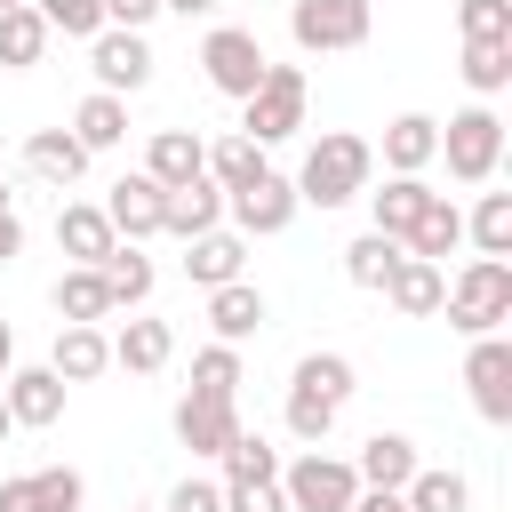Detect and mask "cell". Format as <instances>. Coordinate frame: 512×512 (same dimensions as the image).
<instances>
[{
	"label": "cell",
	"mask_w": 512,
	"mask_h": 512,
	"mask_svg": "<svg viewBox=\"0 0 512 512\" xmlns=\"http://www.w3.org/2000/svg\"><path fill=\"white\" fill-rule=\"evenodd\" d=\"M368 176H376V144H368V136H352V128H328V136L304 152V168H296L288 184H296V200H304V208H320V216H328V208L360 200V192H368Z\"/></svg>",
	"instance_id": "1"
},
{
	"label": "cell",
	"mask_w": 512,
	"mask_h": 512,
	"mask_svg": "<svg viewBox=\"0 0 512 512\" xmlns=\"http://www.w3.org/2000/svg\"><path fill=\"white\" fill-rule=\"evenodd\" d=\"M440 312H448V328H464V336H496V328L512 320V264H504V256H472V264L448 280Z\"/></svg>",
	"instance_id": "2"
},
{
	"label": "cell",
	"mask_w": 512,
	"mask_h": 512,
	"mask_svg": "<svg viewBox=\"0 0 512 512\" xmlns=\"http://www.w3.org/2000/svg\"><path fill=\"white\" fill-rule=\"evenodd\" d=\"M304 64H264V80L240 96V136L248 144H288L304 128Z\"/></svg>",
	"instance_id": "3"
},
{
	"label": "cell",
	"mask_w": 512,
	"mask_h": 512,
	"mask_svg": "<svg viewBox=\"0 0 512 512\" xmlns=\"http://www.w3.org/2000/svg\"><path fill=\"white\" fill-rule=\"evenodd\" d=\"M376 32V0H296L288 8V40L304 56H344V48H368Z\"/></svg>",
	"instance_id": "4"
},
{
	"label": "cell",
	"mask_w": 512,
	"mask_h": 512,
	"mask_svg": "<svg viewBox=\"0 0 512 512\" xmlns=\"http://www.w3.org/2000/svg\"><path fill=\"white\" fill-rule=\"evenodd\" d=\"M440 160H448L456 184H488V176H496V160H504V120H496L488 96L464 104V112H448V128H440Z\"/></svg>",
	"instance_id": "5"
},
{
	"label": "cell",
	"mask_w": 512,
	"mask_h": 512,
	"mask_svg": "<svg viewBox=\"0 0 512 512\" xmlns=\"http://www.w3.org/2000/svg\"><path fill=\"white\" fill-rule=\"evenodd\" d=\"M280 496H288V512H352L360 472H352V456H320V448H304V456L280 472Z\"/></svg>",
	"instance_id": "6"
},
{
	"label": "cell",
	"mask_w": 512,
	"mask_h": 512,
	"mask_svg": "<svg viewBox=\"0 0 512 512\" xmlns=\"http://www.w3.org/2000/svg\"><path fill=\"white\" fill-rule=\"evenodd\" d=\"M264 64H272V56H264V40H256L248 24H216V32L200 40V72H208V88L232 96V104L264 80Z\"/></svg>",
	"instance_id": "7"
},
{
	"label": "cell",
	"mask_w": 512,
	"mask_h": 512,
	"mask_svg": "<svg viewBox=\"0 0 512 512\" xmlns=\"http://www.w3.org/2000/svg\"><path fill=\"white\" fill-rule=\"evenodd\" d=\"M224 208H232V232L240 240H272V232H288L296 224V184L280 176V168H264L256 184H240V192H224Z\"/></svg>",
	"instance_id": "8"
},
{
	"label": "cell",
	"mask_w": 512,
	"mask_h": 512,
	"mask_svg": "<svg viewBox=\"0 0 512 512\" xmlns=\"http://www.w3.org/2000/svg\"><path fill=\"white\" fill-rule=\"evenodd\" d=\"M88 72H96V88H104V96H136V88L152 80V48H144V32L104 24V32L88 40Z\"/></svg>",
	"instance_id": "9"
},
{
	"label": "cell",
	"mask_w": 512,
	"mask_h": 512,
	"mask_svg": "<svg viewBox=\"0 0 512 512\" xmlns=\"http://www.w3.org/2000/svg\"><path fill=\"white\" fill-rule=\"evenodd\" d=\"M464 384H472V408H480L488 424H512V344H504V328H496V336H472Z\"/></svg>",
	"instance_id": "10"
},
{
	"label": "cell",
	"mask_w": 512,
	"mask_h": 512,
	"mask_svg": "<svg viewBox=\"0 0 512 512\" xmlns=\"http://www.w3.org/2000/svg\"><path fill=\"white\" fill-rule=\"evenodd\" d=\"M64 392H72V384H64L48 360H40V368H8V376H0V400H8V416H16L24 432H48V424L64 416Z\"/></svg>",
	"instance_id": "11"
},
{
	"label": "cell",
	"mask_w": 512,
	"mask_h": 512,
	"mask_svg": "<svg viewBox=\"0 0 512 512\" xmlns=\"http://www.w3.org/2000/svg\"><path fill=\"white\" fill-rule=\"evenodd\" d=\"M80 496H88V480L72 464H40V472L0 480V512H80Z\"/></svg>",
	"instance_id": "12"
},
{
	"label": "cell",
	"mask_w": 512,
	"mask_h": 512,
	"mask_svg": "<svg viewBox=\"0 0 512 512\" xmlns=\"http://www.w3.org/2000/svg\"><path fill=\"white\" fill-rule=\"evenodd\" d=\"M440 296H448V272L400 248V264H392V280H384V304H392L400 320H432V312H440Z\"/></svg>",
	"instance_id": "13"
},
{
	"label": "cell",
	"mask_w": 512,
	"mask_h": 512,
	"mask_svg": "<svg viewBox=\"0 0 512 512\" xmlns=\"http://www.w3.org/2000/svg\"><path fill=\"white\" fill-rule=\"evenodd\" d=\"M48 368H56L64 384H96V376L112 368V336H104L96 320H64V328H56V352H48Z\"/></svg>",
	"instance_id": "14"
},
{
	"label": "cell",
	"mask_w": 512,
	"mask_h": 512,
	"mask_svg": "<svg viewBox=\"0 0 512 512\" xmlns=\"http://www.w3.org/2000/svg\"><path fill=\"white\" fill-rule=\"evenodd\" d=\"M232 432H240V400H200V392L176 400V440H184L192 456H224Z\"/></svg>",
	"instance_id": "15"
},
{
	"label": "cell",
	"mask_w": 512,
	"mask_h": 512,
	"mask_svg": "<svg viewBox=\"0 0 512 512\" xmlns=\"http://www.w3.org/2000/svg\"><path fill=\"white\" fill-rule=\"evenodd\" d=\"M432 160H440V120H432V112L384 120V168H392V176H424Z\"/></svg>",
	"instance_id": "16"
},
{
	"label": "cell",
	"mask_w": 512,
	"mask_h": 512,
	"mask_svg": "<svg viewBox=\"0 0 512 512\" xmlns=\"http://www.w3.org/2000/svg\"><path fill=\"white\" fill-rule=\"evenodd\" d=\"M88 160H96V152H88L72 128H32V136H24V168H32L40 184H80Z\"/></svg>",
	"instance_id": "17"
},
{
	"label": "cell",
	"mask_w": 512,
	"mask_h": 512,
	"mask_svg": "<svg viewBox=\"0 0 512 512\" xmlns=\"http://www.w3.org/2000/svg\"><path fill=\"white\" fill-rule=\"evenodd\" d=\"M144 176L168 192V184H192V176H208V144L192 136V128H152V144H144Z\"/></svg>",
	"instance_id": "18"
},
{
	"label": "cell",
	"mask_w": 512,
	"mask_h": 512,
	"mask_svg": "<svg viewBox=\"0 0 512 512\" xmlns=\"http://www.w3.org/2000/svg\"><path fill=\"white\" fill-rule=\"evenodd\" d=\"M224 224V192L208 184V176H192V184H168V200H160V232H176V240H200V232H216Z\"/></svg>",
	"instance_id": "19"
},
{
	"label": "cell",
	"mask_w": 512,
	"mask_h": 512,
	"mask_svg": "<svg viewBox=\"0 0 512 512\" xmlns=\"http://www.w3.org/2000/svg\"><path fill=\"white\" fill-rule=\"evenodd\" d=\"M160 200H168V192L136 168V176H120V184H112L104 216H112V232H120V240H152V232H160Z\"/></svg>",
	"instance_id": "20"
},
{
	"label": "cell",
	"mask_w": 512,
	"mask_h": 512,
	"mask_svg": "<svg viewBox=\"0 0 512 512\" xmlns=\"http://www.w3.org/2000/svg\"><path fill=\"white\" fill-rule=\"evenodd\" d=\"M112 240H120V232H112L104 200H64V208H56V248H64L72 264H96Z\"/></svg>",
	"instance_id": "21"
},
{
	"label": "cell",
	"mask_w": 512,
	"mask_h": 512,
	"mask_svg": "<svg viewBox=\"0 0 512 512\" xmlns=\"http://www.w3.org/2000/svg\"><path fill=\"white\" fill-rule=\"evenodd\" d=\"M400 248H408V256H424V264H448V256L464 248V208H456L448 192H432V200H424V216L408 224V240H400Z\"/></svg>",
	"instance_id": "22"
},
{
	"label": "cell",
	"mask_w": 512,
	"mask_h": 512,
	"mask_svg": "<svg viewBox=\"0 0 512 512\" xmlns=\"http://www.w3.org/2000/svg\"><path fill=\"white\" fill-rule=\"evenodd\" d=\"M240 264H248V240L240 232H200V240H184V280L192 288H224V280H240Z\"/></svg>",
	"instance_id": "23"
},
{
	"label": "cell",
	"mask_w": 512,
	"mask_h": 512,
	"mask_svg": "<svg viewBox=\"0 0 512 512\" xmlns=\"http://www.w3.org/2000/svg\"><path fill=\"white\" fill-rule=\"evenodd\" d=\"M176 360V328L168 320H120V336H112V368H128V376H160Z\"/></svg>",
	"instance_id": "24"
},
{
	"label": "cell",
	"mask_w": 512,
	"mask_h": 512,
	"mask_svg": "<svg viewBox=\"0 0 512 512\" xmlns=\"http://www.w3.org/2000/svg\"><path fill=\"white\" fill-rule=\"evenodd\" d=\"M424 456H416V440L408 432H368L360 440V456H352V472H360V488H408V472H416Z\"/></svg>",
	"instance_id": "25"
},
{
	"label": "cell",
	"mask_w": 512,
	"mask_h": 512,
	"mask_svg": "<svg viewBox=\"0 0 512 512\" xmlns=\"http://www.w3.org/2000/svg\"><path fill=\"white\" fill-rule=\"evenodd\" d=\"M208 328H216V344H248L264 328V288H248V280L208 288Z\"/></svg>",
	"instance_id": "26"
},
{
	"label": "cell",
	"mask_w": 512,
	"mask_h": 512,
	"mask_svg": "<svg viewBox=\"0 0 512 512\" xmlns=\"http://www.w3.org/2000/svg\"><path fill=\"white\" fill-rule=\"evenodd\" d=\"M400 504L408 512H472V480L448 472V464H416L408 488H400Z\"/></svg>",
	"instance_id": "27"
},
{
	"label": "cell",
	"mask_w": 512,
	"mask_h": 512,
	"mask_svg": "<svg viewBox=\"0 0 512 512\" xmlns=\"http://www.w3.org/2000/svg\"><path fill=\"white\" fill-rule=\"evenodd\" d=\"M96 272H104V288H112V312H120V304H144V296H152V256H144L136 240H112V248L96 256Z\"/></svg>",
	"instance_id": "28"
},
{
	"label": "cell",
	"mask_w": 512,
	"mask_h": 512,
	"mask_svg": "<svg viewBox=\"0 0 512 512\" xmlns=\"http://www.w3.org/2000/svg\"><path fill=\"white\" fill-rule=\"evenodd\" d=\"M48 40H56V32L40 24L32 0H24V8H0V64H8V72H32V64L48 56Z\"/></svg>",
	"instance_id": "29"
},
{
	"label": "cell",
	"mask_w": 512,
	"mask_h": 512,
	"mask_svg": "<svg viewBox=\"0 0 512 512\" xmlns=\"http://www.w3.org/2000/svg\"><path fill=\"white\" fill-rule=\"evenodd\" d=\"M424 200H432V184H424V176H384V192H368V208H376V232L408 240V224L424 216Z\"/></svg>",
	"instance_id": "30"
},
{
	"label": "cell",
	"mask_w": 512,
	"mask_h": 512,
	"mask_svg": "<svg viewBox=\"0 0 512 512\" xmlns=\"http://www.w3.org/2000/svg\"><path fill=\"white\" fill-rule=\"evenodd\" d=\"M456 72H464L472 96H504V88H512V40H464Z\"/></svg>",
	"instance_id": "31"
},
{
	"label": "cell",
	"mask_w": 512,
	"mask_h": 512,
	"mask_svg": "<svg viewBox=\"0 0 512 512\" xmlns=\"http://www.w3.org/2000/svg\"><path fill=\"white\" fill-rule=\"evenodd\" d=\"M72 136L88 144V152H112L120 136H128V96H80V112H72Z\"/></svg>",
	"instance_id": "32"
},
{
	"label": "cell",
	"mask_w": 512,
	"mask_h": 512,
	"mask_svg": "<svg viewBox=\"0 0 512 512\" xmlns=\"http://www.w3.org/2000/svg\"><path fill=\"white\" fill-rule=\"evenodd\" d=\"M264 168H272V160H264V144H248L240 128H232L224 144H208V184H216V192H240V184H256Z\"/></svg>",
	"instance_id": "33"
},
{
	"label": "cell",
	"mask_w": 512,
	"mask_h": 512,
	"mask_svg": "<svg viewBox=\"0 0 512 512\" xmlns=\"http://www.w3.org/2000/svg\"><path fill=\"white\" fill-rule=\"evenodd\" d=\"M56 320H112V288H104L96 264H72L56 280Z\"/></svg>",
	"instance_id": "34"
},
{
	"label": "cell",
	"mask_w": 512,
	"mask_h": 512,
	"mask_svg": "<svg viewBox=\"0 0 512 512\" xmlns=\"http://www.w3.org/2000/svg\"><path fill=\"white\" fill-rule=\"evenodd\" d=\"M248 368H240V344H200L192 352V392L200 400H240Z\"/></svg>",
	"instance_id": "35"
},
{
	"label": "cell",
	"mask_w": 512,
	"mask_h": 512,
	"mask_svg": "<svg viewBox=\"0 0 512 512\" xmlns=\"http://www.w3.org/2000/svg\"><path fill=\"white\" fill-rule=\"evenodd\" d=\"M392 264H400V240H392V232H360V240L344 248V280H352V288H376V296H384Z\"/></svg>",
	"instance_id": "36"
},
{
	"label": "cell",
	"mask_w": 512,
	"mask_h": 512,
	"mask_svg": "<svg viewBox=\"0 0 512 512\" xmlns=\"http://www.w3.org/2000/svg\"><path fill=\"white\" fill-rule=\"evenodd\" d=\"M464 240L480 256H512V192H480V208L464 216Z\"/></svg>",
	"instance_id": "37"
},
{
	"label": "cell",
	"mask_w": 512,
	"mask_h": 512,
	"mask_svg": "<svg viewBox=\"0 0 512 512\" xmlns=\"http://www.w3.org/2000/svg\"><path fill=\"white\" fill-rule=\"evenodd\" d=\"M296 384L344 408V400H352V360H344V352H304V360H296Z\"/></svg>",
	"instance_id": "38"
},
{
	"label": "cell",
	"mask_w": 512,
	"mask_h": 512,
	"mask_svg": "<svg viewBox=\"0 0 512 512\" xmlns=\"http://www.w3.org/2000/svg\"><path fill=\"white\" fill-rule=\"evenodd\" d=\"M224 480H280V456L264 432H232L224 440Z\"/></svg>",
	"instance_id": "39"
},
{
	"label": "cell",
	"mask_w": 512,
	"mask_h": 512,
	"mask_svg": "<svg viewBox=\"0 0 512 512\" xmlns=\"http://www.w3.org/2000/svg\"><path fill=\"white\" fill-rule=\"evenodd\" d=\"M288 432H296L304 448H320V440L336 432V400H320V392H304V384H288Z\"/></svg>",
	"instance_id": "40"
},
{
	"label": "cell",
	"mask_w": 512,
	"mask_h": 512,
	"mask_svg": "<svg viewBox=\"0 0 512 512\" xmlns=\"http://www.w3.org/2000/svg\"><path fill=\"white\" fill-rule=\"evenodd\" d=\"M32 8H40V24L64 32V40H96V32H104V0H32Z\"/></svg>",
	"instance_id": "41"
},
{
	"label": "cell",
	"mask_w": 512,
	"mask_h": 512,
	"mask_svg": "<svg viewBox=\"0 0 512 512\" xmlns=\"http://www.w3.org/2000/svg\"><path fill=\"white\" fill-rule=\"evenodd\" d=\"M464 40H512V0H456Z\"/></svg>",
	"instance_id": "42"
},
{
	"label": "cell",
	"mask_w": 512,
	"mask_h": 512,
	"mask_svg": "<svg viewBox=\"0 0 512 512\" xmlns=\"http://www.w3.org/2000/svg\"><path fill=\"white\" fill-rule=\"evenodd\" d=\"M224 512H288L280 480H224Z\"/></svg>",
	"instance_id": "43"
},
{
	"label": "cell",
	"mask_w": 512,
	"mask_h": 512,
	"mask_svg": "<svg viewBox=\"0 0 512 512\" xmlns=\"http://www.w3.org/2000/svg\"><path fill=\"white\" fill-rule=\"evenodd\" d=\"M160 512H224V480H200V472H192V480H176V488H168V504H160Z\"/></svg>",
	"instance_id": "44"
},
{
	"label": "cell",
	"mask_w": 512,
	"mask_h": 512,
	"mask_svg": "<svg viewBox=\"0 0 512 512\" xmlns=\"http://www.w3.org/2000/svg\"><path fill=\"white\" fill-rule=\"evenodd\" d=\"M160 16V0H104V24H120V32H144Z\"/></svg>",
	"instance_id": "45"
},
{
	"label": "cell",
	"mask_w": 512,
	"mask_h": 512,
	"mask_svg": "<svg viewBox=\"0 0 512 512\" xmlns=\"http://www.w3.org/2000/svg\"><path fill=\"white\" fill-rule=\"evenodd\" d=\"M352 512H408V504H400V488H360Z\"/></svg>",
	"instance_id": "46"
},
{
	"label": "cell",
	"mask_w": 512,
	"mask_h": 512,
	"mask_svg": "<svg viewBox=\"0 0 512 512\" xmlns=\"http://www.w3.org/2000/svg\"><path fill=\"white\" fill-rule=\"evenodd\" d=\"M16 248H24V216H16V208H8V200H0V264H8V256H16Z\"/></svg>",
	"instance_id": "47"
},
{
	"label": "cell",
	"mask_w": 512,
	"mask_h": 512,
	"mask_svg": "<svg viewBox=\"0 0 512 512\" xmlns=\"http://www.w3.org/2000/svg\"><path fill=\"white\" fill-rule=\"evenodd\" d=\"M160 8H168V16H184V24H192V16H216V8H224V0H160Z\"/></svg>",
	"instance_id": "48"
},
{
	"label": "cell",
	"mask_w": 512,
	"mask_h": 512,
	"mask_svg": "<svg viewBox=\"0 0 512 512\" xmlns=\"http://www.w3.org/2000/svg\"><path fill=\"white\" fill-rule=\"evenodd\" d=\"M8 368H16V328L0 320V376H8Z\"/></svg>",
	"instance_id": "49"
},
{
	"label": "cell",
	"mask_w": 512,
	"mask_h": 512,
	"mask_svg": "<svg viewBox=\"0 0 512 512\" xmlns=\"http://www.w3.org/2000/svg\"><path fill=\"white\" fill-rule=\"evenodd\" d=\"M8 432H16V416H8V400H0V440H8Z\"/></svg>",
	"instance_id": "50"
},
{
	"label": "cell",
	"mask_w": 512,
	"mask_h": 512,
	"mask_svg": "<svg viewBox=\"0 0 512 512\" xmlns=\"http://www.w3.org/2000/svg\"><path fill=\"white\" fill-rule=\"evenodd\" d=\"M0 8H24V0H0Z\"/></svg>",
	"instance_id": "51"
},
{
	"label": "cell",
	"mask_w": 512,
	"mask_h": 512,
	"mask_svg": "<svg viewBox=\"0 0 512 512\" xmlns=\"http://www.w3.org/2000/svg\"><path fill=\"white\" fill-rule=\"evenodd\" d=\"M0 200H8V176H0Z\"/></svg>",
	"instance_id": "52"
}]
</instances>
